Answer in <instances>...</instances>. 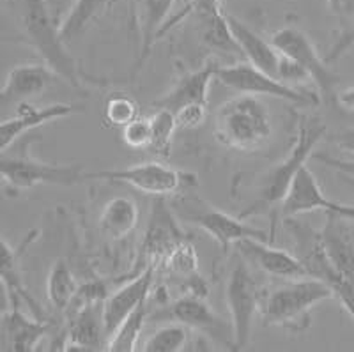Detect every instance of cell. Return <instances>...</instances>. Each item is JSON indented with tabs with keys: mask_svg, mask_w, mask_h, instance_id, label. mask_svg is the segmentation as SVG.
Returning <instances> with one entry per match:
<instances>
[{
	"mask_svg": "<svg viewBox=\"0 0 354 352\" xmlns=\"http://www.w3.org/2000/svg\"><path fill=\"white\" fill-rule=\"evenodd\" d=\"M153 120V140H151L149 151L160 158H167L172 147V136L177 129L176 115L169 110L158 109V112L151 117Z\"/></svg>",
	"mask_w": 354,
	"mask_h": 352,
	"instance_id": "29",
	"label": "cell"
},
{
	"mask_svg": "<svg viewBox=\"0 0 354 352\" xmlns=\"http://www.w3.org/2000/svg\"><path fill=\"white\" fill-rule=\"evenodd\" d=\"M48 331V324L39 317H27L18 306H11L2 315L0 349L11 352L34 351Z\"/></svg>",
	"mask_w": 354,
	"mask_h": 352,
	"instance_id": "18",
	"label": "cell"
},
{
	"mask_svg": "<svg viewBox=\"0 0 354 352\" xmlns=\"http://www.w3.org/2000/svg\"><path fill=\"white\" fill-rule=\"evenodd\" d=\"M185 239L186 237L170 216V211L165 207V202L158 198L153 204L149 227L142 241L140 262L144 260L145 268L156 266L158 260H165V257Z\"/></svg>",
	"mask_w": 354,
	"mask_h": 352,
	"instance_id": "13",
	"label": "cell"
},
{
	"mask_svg": "<svg viewBox=\"0 0 354 352\" xmlns=\"http://www.w3.org/2000/svg\"><path fill=\"white\" fill-rule=\"evenodd\" d=\"M12 8L25 41L39 53L44 64L71 87L80 89L77 62L66 52L61 28L53 24L46 0H12Z\"/></svg>",
	"mask_w": 354,
	"mask_h": 352,
	"instance_id": "1",
	"label": "cell"
},
{
	"mask_svg": "<svg viewBox=\"0 0 354 352\" xmlns=\"http://www.w3.org/2000/svg\"><path fill=\"white\" fill-rule=\"evenodd\" d=\"M328 6L342 20H349L354 15V0H328Z\"/></svg>",
	"mask_w": 354,
	"mask_h": 352,
	"instance_id": "37",
	"label": "cell"
},
{
	"mask_svg": "<svg viewBox=\"0 0 354 352\" xmlns=\"http://www.w3.org/2000/svg\"><path fill=\"white\" fill-rule=\"evenodd\" d=\"M189 328L177 322L167 324L156 329L147 340L142 344V351L145 352H179L188 345Z\"/></svg>",
	"mask_w": 354,
	"mask_h": 352,
	"instance_id": "28",
	"label": "cell"
},
{
	"mask_svg": "<svg viewBox=\"0 0 354 352\" xmlns=\"http://www.w3.org/2000/svg\"><path fill=\"white\" fill-rule=\"evenodd\" d=\"M147 303V301H145ZM142 303L128 319L119 326L115 333L110 336L109 344H106V351L115 352H131L137 349L138 338L144 329V319L147 315V304Z\"/></svg>",
	"mask_w": 354,
	"mask_h": 352,
	"instance_id": "26",
	"label": "cell"
},
{
	"mask_svg": "<svg viewBox=\"0 0 354 352\" xmlns=\"http://www.w3.org/2000/svg\"><path fill=\"white\" fill-rule=\"evenodd\" d=\"M331 297L335 290L324 280L314 277L289 280L262 301L264 326H278L292 333L306 331L312 326V310Z\"/></svg>",
	"mask_w": 354,
	"mask_h": 352,
	"instance_id": "2",
	"label": "cell"
},
{
	"mask_svg": "<svg viewBox=\"0 0 354 352\" xmlns=\"http://www.w3.org/2000/svg\"><path fill=\"white\" fill-rule=\"evenodd\" d=\"M245 259H250L259 269L271 275V277L283 278V280H296V278L310 277L308 269L296 255H290L286 250H278L268 246L266 241L245 239L236 244Z\"/></svg>",
	"mask_w": 354,
	"mask_h": 352,
	"instance_id": "16",
	"label": "cell"
},
{
	"mask_svg": "<svg viewBox=\"0 0 354 352\" xmlns=\"http://www.w3.org/2000/svg\"><path fill=\"white\" fill-rule=\"evenodd\" d=\"M195 225L202 228L207 236L213 237L220 248L227 250L232 244H238L245 239H259V241H270V234L262 230V228L254 227V225L246 223L241 216H232L223 211L209 209L204 211L197 216H194Z\"/></svg>",
	"mask_w": 354,
	"mask_h": 352,
	"instance_id": "15",
	"label": "cell"
},
{
	"mask_svg": "<svg viewBox=\"0 0 354 352\" xmlns=\"http://www.w3.org/2000/svg\"><path fill=\"white\" fill-rule=\"evenodd\" d=\"M77 104L68 103H53L48 106H34L30 103H20L17 104V110L11 117L2 120L0 126V147L2 151H8L9 145L20 138L25 133L32 131V129L39 128L43 124H48L52 120L64 119V117L73 115V113L80 112Z\"/></svg>",
	"mask_w": 354,
	"mask_h": 352,
	"instance_id": "12",
	"label": "cell"
},
{
	"mask_svg": "<svg viewBox=\"0 0 354 352\" xmlns=\"http://www.w3.org/2000/svg\"><path fill=\"white\" fill-rule=\"evenodd\" d=\"M271 41L286 57L298 62L303 69L310 75V78L315 82L319 93L324 96L333 94V87L337 84V76L330 69L328 62L319 55L317 48L310 41L303 30L296 27L280 28L271 36Z\"/></svg>",
	"mask_w": 354,
	"mask_h": 352,
	"instance_id": "9",
	"label": "cell"
},
{
	"mask_svg": "<svg viewBox=\"0 0 354 352\" xmlns=\"http://www.w3.org/2000/svg\"><path fill=\"white\" fill-rule=\"evenodd\" d=\"M176 0H142L144 4V21H142V44L140 57H138L137 69L142 68V62L149 57L153 44L163 28H167V18L174 8Z\"/></svg>",
	"mask_w": 354,
	"mask_h": 352,
	"instance_id": "24",
	"label": "cell"
},
{
	"mask_svg": "<svg viewBox=\"0 0 354 352\" xmlns=\"http://www.w3.org/2000/svg\"><path fill=\"white\" fill-rule=\"evenodd\" d=\"M57 78V73L48 64H24L12 68L6 76L2 87V103L20 104L43 94Z\"/></svg>",
	"mask_w": 354,
	"mask_h": 352,
	"instance_id": "17",
	"label": "cell"
},
{
	"mask_svg": "<svg viewBox=\"0 0 354 352\" xmlns=\"http://www.w3.org/2000/svg\"><path fill=\"white\" fill-rule=\"evenodd\" d=\"M101 308H103V303L88 304V306L77 310L71 320L68 342L64 344L66 351H97V349H101L103 342L106 345Z\"/></svg>",
	"mask_w": 354,
	"mask_h": 352,
	"instance_id": "22",
	"label": "cell"
},
{
	"mask_svg": "<svg viewBox=\"0 0 354 352\" xmlns=\"http://www.w3.org/2000/svg\"><path fill=\"white\" fill-rule=\"evenodd\" d=\"M100 179L112 180V183H124L135 189L147 195L165 196L172 195L181 188L188 177L183 172L170 168L167 165L147 161V163L133 165L128 168H117V170H101V172L85 174V180Z\"/></svg>",
	"mask_w": 354,
	"mask_h": 352,
	"instance_id": "8",
	"label": "cell"
},
{
	"mask_svg": "<svg viewBox=\"0 0 354 352\" xmlns=\"http://www.w3.org/2000/svg\"><path fill=\"white\" fill-rule=\"evenodd\" d=\"M154 271L156 266L145 268L140 275L133 277L128 284L122 285L117 293L109 296L101 308V319H103V328H105L106 344L110 336L119 329V326L131 315L142 303L147 301L151 294V287L154 284Z\"/></svg>",
	"mask_w": 354,
	"mask_h": 352,
	"instance_id": "10",
	"label": "cell"
},
{
	"mask_svg": "<svg viewBox=\"0 0 354 352\" xmlns=\"http://www.w3.org/2000/svg\"><path fill=\"white\" fill-rule=\"evenodd\" d=\"M103 117L110 126L124 128L140 117V109L137 101L128 94H112L105 103Z\"/></svg>",
	"mask_w": 354,
	"mask_h": 352,
	"instance_id": "30",
	"label": "cell"
},
{
	"mask_svg": "<svg viewBox=\"0 0 354 352\" xmlns=\"http://www.w3.org/2000/svg\"><path fill=\"white\" fill-rule=\"evenodd\" d=\"M338 214H340V216L346 218L347 221H351V223H354V205L342 204V207H340V211H338Z\"/></svg>",
	"mask_w": 354,
	"mask_h": 352,
	"instance_id": "39",
	"label": "cell"
},
{
	"mask_svg": "<svg viewBox=\"0 0 354 352\" xmlns=\"http://www.w3.org/2000/svg\"><path fill=\"white\" fill-rule=\"evenodd\" d=\"M225 299L230 312L232 351H241L252 338L255 315L262 304V293L245 259L234 262L225 285Z\"/></svg>",
	"mask_w": 354,
	"mask_h": 352,
	"instance_id": "5",
	"label": "cell"
},
{
	"mask_svg": "<svg viewBox=\"0 0 354 352\" xmlns=\"http://www.w3.org/2000/svg\"><path fill=\"white\" fill-rule=\"evenodd\" d=\"M110 0H75L73 9L66 17L64 24L61 25V37L62 41H68L87 27L94 18L101 12V9L109 4Z\"/></svg>",
	"mask_w": 354,
	"mask_h": 352,
	"instance_id": "27",
	"label": "cell"
},
{
	"mask_svg": "<svg viewBox=\"0 0 354 352\" xmlns=\"http://www.w3.org/2000/svg\"><path fill=\"white\" fill-rule=\"evenodd\" d=\"M216 64H205L202 69L186 73L176 82V85L170 89L165 96L154 101V106L176 113L177 110L186 106V104H207L209 85L216 78Z\"/></svg>",
	"mask_w": 354,
	"mask_h": 352,
	"instance_id": "19",
	"label": "cell"
},
{
	"mask_svg": "<svg viewBox=\"0 0 354 352\" xmlns=\"http://www.w3.org/2000/svg\"><path fill=\"white\" fill-rule=\"evenodd\" d=\"M0 174L4 185L17 192H24V189L36 188L37 185L75 186L85 180L87 172H84L80 165L41 163L25 154L11 156L6 151L0 156Z\"/></svg>",
	"mask_w": 354,
	"mask_h": 352,
	"instance_id": "6",
	"label": "cell"
},
{
	"mask_svg": "<svg viewBox=\"0 0 354 352\" xmlns=\"http://www.w3.org/2000/svg\"><path fill=\"white\" fill-rule=\"evenodd\" d=\"M165 268L174 275H183V277H192L197 272L198 257L195 252L194 244L189 241H183L165 257Z\"/></svg>",
	"mask_w": 354,
	"mask_h": 352,
	"instance_id": "31",
	"label": "cell"
},
{
	"mask_svg": "<svg viewBox=\"0 0 354 352\" xmlns=\"http://www.w3.org/2000/svg\"><path fill=\"white\" fill-rule=\"evenodd\" d=\"M337 103L346 110H354V85L337 94Z\"/></svg>",
	"mask_w": 354,
	"mask_h": 352,
	"instance_id": "38",
	"label": "cell"
},
{
	"mask_svg": "<svg viewBox=\"0 0 354 352\" xmlns=\"http://www.w3.org/2000/svg\"><path fill=\"white\" fill-rule=\"evenodd\" d=\"M326 214L328 221L321 230L322 248L338 277L337 285L346 284L354 287V230L338 212L330 211Z\"/></svg>",
	"mask_w": 354,
	"mask_h": 352,
	"instance_id": "11",
	"label": "cell"
},
{
	"mask_svg": "<svg viewBox=\"0 0 354 352\" xmlns=\"http://www.w3.org/2000/svg\"><path fill=\"white\" fill-rule=\"evenodd\" d=\"M312 160L319 161V163L326 165V167L333 168L335 172H338L344 179H347L349 183L354 185V161L347 160H338V158L330 156V154H314Z\"/></svg>",
	"mask_w": 354,
	"mask_h": 352,
	"instance_id": "35",
	"label": "cell"
},
{
	"mask_svg": "<svg viewBox=\"0 0 354 352\" xmlns=\"http://www.w3.org/2000/svg\"><path fill=\"white\" fill-rule=\"evenodd\" d=\"M138 223V205L129 196L109 201L100 214V230L112 239H122Z\"/></svg>",
	"mask_w": 354,
	"mask_h": 352,
	"instance_id": "23",
	"label": "cell"
},
{
	"mask_svg": "<svg viewBox=\"0 0 354 352\" xmlns=\"http://www.w3.org/2000/svg\"><path fill=\"white\" fill-rule=\"evenodd\" d=\"M353 46H354V15L349 18V20H347V25L344 27V30L340 33V36L337 37V41H335L333 46L330 48L328 55L324 57V60H326L328 64H331V62H335V60L340 59L344 53L349 52Z\"/></svg>",
	"mask_w": 354,
	"mask_h": 352,
	"instance_id": "34",
	"label": "cell"
},
{
	"mask_svg": "<svg viewBox=\"0 0 354 352\" xmlns=\"http://www.w3.org/2000/svg\"><path fill=\"white\" fill-rule=\"evenodd\" d=\"M174 115H176L177 129H195L204 124L207 119V104H186Z\"/></svg>",
	"mask_w": 354,
	"mask_h": 352,
	"instance_id": "33",
	"label": "cell"
},
{
	"mask_svg": "<svg viewBox=\"0 0 354 352\" xmlns=\"http://www.w3.org/2000/svg\"><path fill=\"white\" fill-rule=\"evenodd\" d=\"M331 142L337 144L342 151L349 152L351 156H354V128H347L338 131L337 135L331 136Z\"/></svg>",
	"mask_w": 354,
	"mask_h": 352,
	"instance_id": "36",
	"label": "cell"
},
{
	"mask_svg": "<svg viewBox=\"0 0 354 352\" xmlns=\"http://www.w3.org/2000/svg\"><path fill=\"white\" fill-rule=\"evenodd\" d=\"M216 80L221 82L225 87L238 91L241 94H250V96H270L278 98V100L290 101L299 106H315L319 104V96L310 93H303L298 89L283 84L282 80L273 78L268 73L261 71L254 64L239 62L232 66H218Z\"/></svg>",
	"mask_w": 354,
	"mask_h": 352,
	"instance_id": "7",
	"label": "cell"
},
{
	"mask_svg": "<svg viewBox=\"0 0 354 352\" xmlns=\"http://www.w3.org/2000/svg\"><path fill=\"white\" fill-rule=\"evenodd\" d=\"M214 133L221 144L234 151H257L273 135V120L264 101L241 94L218 109Z\"/></svg>",
	"mask_w": 354,
	"mask_h": 352,
	"instance_id": "3",
	"label": "cell"
},
{
	"mask_svg": "<svg viewBox=\"0 0 354 352\" xmlns=\"http://www.w3.org/2000/svg\"><path fill=\"white\" fill-rule=\"evenodd\" d=\"M229 24L230 28H232L234 37L238 41L239 48H241V53L246 57L250 64H254L255 68L268 73L273 78H278L283 53L274 46L273 41H268L259 36L254 28H250L248 25H245L238 18L229 17Z\"/></svg>",
	"mask_w": 354,
	"mask_h": 352,
	"instance_id": "20",
	"label": "cell"
},
{
	"mask_svg": "<svg viewBox=\"0 0 354 352\" xmlns=\"http://www.w3.org/2000/svg\"><path fill=\"white\" fill-rule=\"evenodd\" d=\"M174 319L181 324L188 326L189 329L201 331L202 335L214 336L216 340L225 342L232 347V342L227 340L225 322L213 312L209 304L205 303L204 297L185 296L177 299L170 308Z\"/></svg>",
	"mask_w": 354,
	"mask_h": 352,
	"instance_id": "21",
	"label": "cell"
},
{
	"mask_svg": "<svg viewBox=\"0 0 354 352\" xmlns=\"http://www.w3.org/2000/svg\"><path fill=\"white\" fill-rule=\"evenodd\" d=\"M78 293L71 269L66 260H57L46 278V296L57 310H66Z\"/></svg>",
	"mask_w": 354,
	"mask_h": 352,
	"instance_id": "25",
	"label": "cell"
},
{
	"mask_svg": "<svg viewBox=\"0 0 354 352\" xmlns=\"http://www.w3.org/2000/svg\"><path fill=\"white\" fill-rule=\"evenodd\" d=\"M151 140H153L151 117H138L122 128V142L129 149H149Z\"/></svg>",
	"mask_w": 354,
	"mask_h": 352,
	"instance_id": "32",
	"label": "cell"
},
{
	"mask_svg": "<svg viewBox=\"0 0 354 352\" xmlns=\"http://www.w3.org/2000/svg\"><path fill=\"white\" fill-rule=\"evenodd\" d=\"M324 135H326V126L322 124L321 120L315 119V117H303L298 124L296 140H294L287 158L274 168L270 176L266 177L257 202L252 207L246 209L243 216L255 214L268 205L282 202L283 196L289 192L290 185H292L296 174L305 167L306 160L312 158V151Z\"/></svg>",
	"mask_w": 354,
	"mask_h": 352,
	"instance_id": "4",
	"label": "cell"
},
{
	"mask_svg": "<svg viewBox=\"0 0 354 352\" xmlns=\"http://www.w3.org/2000/svg\"><path fill=\"white\" fill-rule=\"evenodd\" d=\"M340 207H342V204L330 201L322 193L319 180L315 179L314 172L306 165L296 174L289 192L283 196V201L280 202V212L286 218L298 216V214H305V212L312 211L338 212Z\"/></svg>",
	"mask_w": 354,
	"mask_h": 352,
	"instance_id": "14",
	"label": "cell"
}]
</instances>
